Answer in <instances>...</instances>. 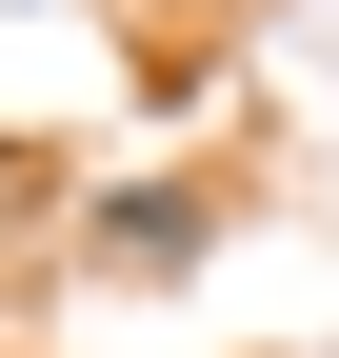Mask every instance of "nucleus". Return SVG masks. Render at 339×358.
I'll list each match as a JSON object with an SVG mask.
<instances>
[{
    "label": "nucleus",
    "instance_id": "1",
    "mask_svg": "<svg viewBox=\"0 0 339 358\" xmlns=\"http://www.w3.org/2000/svg\"><path fill=\"white\" fill-rule=\"evenodd\" d=\"M100 259H120V279H180V259H200V199H180V179H120V199H100Z\"/></svg>",
    "mask_w": 339,
    "mask_h": 358
}]
</instances>
